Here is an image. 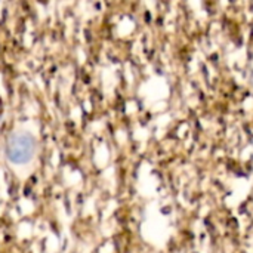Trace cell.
Listing matches in <instances>:
<instances>
[{"label":"cell","instance_id":"obj_1","mask_svg":"<svg viewBox=\"0 0 253 253\" xmlns=\"http://www.w3.org/2000/svg\"><path fill=\"white\" fill-rule=\"evenodd\" d=\"M4 153L10 163L27 165L34 157L36 139L28 132H15L6 141Z\"/></svg>","mask_w":253,"mask_h":253}]
</instances>
